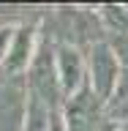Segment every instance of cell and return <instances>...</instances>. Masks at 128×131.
Wrapping results in <instances>:
<instances>
[{
	"label": "cell",
	"mask_w": 128,
	"mask_h": 131,
	"mask_svg": "<svg viewBox=\"0 0 128 131\" xmlns=\"http://www.w3.org/2000/svg\"><path fill=\"white\" fill-rule=\"evenodd\" d=\"M120 131H128V123H120Z\"/></svg>",
	"instance_id": "7"
},
{
	"label": "cell",
	"mask_w": 128,
	"mask_h": 131,
	"mask_svg": "<svg viewBox=\"0 0 128 131\" xmlns=\"http://www.w3.org/2000/svg\"><path fill=\"white\" fill-rule=\"evenodd\" d=\"M52 106H46L44 101L30 96V106H27V117H25L22 131H49V120H52Z\"/></svg>",
	"instance_id": "5"
},
{
	"label": "cell",
	"mask_w": 128,
	"mask_h": 131,
	"mask_svg": "<svg viewBox=\"0 0 128 131\" xmlns=\"http://www.w3.org/2000/svg\"><path fill=\"white\" fill-rule=\"evenodd\" d=\"M106 41L112 44L114 55L120 60V68H128V33H123V36H109Z\"/></svg>",
	"instance_id": "6"
},
{
	"label": "cell",
	"mask_w": 128,
	"mask_h": 131,
	"mask_svg": "<svg viewBox=\"0 0 128 131\" xmlns=\"http://www.w3.org/2000/svg\"><path fill=\"white\" fill-rule=\"evenodd\" d=\"M120 60L109 41H98L87 49V88L96 93V98L104 106L120 82Z\"/></svg>",
	"instance_id": "1"
},
{
	"label": "cell",
	"mask_w": 128,
	"mask_h": 131,
	"mask_svg": "<svg viewBox=\"0 0 128 131\" xmlns=\"http://www.w3.org/2000/svg\"><path fill=\"white\" fill-rule=\"evenodd\" d=\"M57 74L65 101L82 93L87 88V52L71 44H57Z\"/></svg>",
	"instance_id": "3"
},
{
	"label": "cell",
	"mask_w": 128,
	"mask_h": 131,
	"mask_svg": "<svg viewBox=\"0 0 128 131\" xmlns=\"http://www.w3.org/2000/svg\"><path fill=\"white\" fill-rule=\"evenodd\" d=\"M38 44H41L38 22L19 25L14 41H11V49H8L6 60H3V71L8 77H25L27 68H30V63H33V57H36V52H38Z\"/></svg>",
	"instance_id": "4"
},
{
	"label": "cell",
	"mask_w": 128,
	"mask_h": 131,
	"mask_svg": "<svg viewBox=\"0 0 128 131\" xmlns=\"http://www.w3.org/2000/svg\"><path fill=\"white\" fill-rule=\"evenodd\" d=\"M30 106V90L25 77L0 82V131H22Z\"/></svg>",
	"instance_id": "2"
}]
</instances>
